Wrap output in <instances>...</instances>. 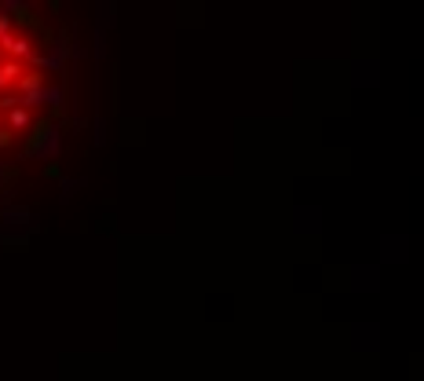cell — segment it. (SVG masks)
<instances>
[{"label": "cell", "mask_w": 424, "mask_h": 381, "mask_svg": "<svg viewBox=\"0 0 424 381\" xmlns=\"http://www.w3.org/2000/svg\"><path fill=\"white\" fill-rule=\"evenodd\" d=\"M19 73H22V62H15V59H4V62H0V92H4L8 85H15Z\"/></svg>", "instance_id": "cell-1"}, {"label": "cell", "mask_w": 424, "mask_h": 381, "mask_svg": "<svg viewBox=\"0 0 424 381\" xmlns=\"http://www.w3.org/2000/svg\"><path fill=\"white\" fill-rule=\"evenodd\" d=\"M8 125H11V129H30V125H33V114L26 110V107H15V110H11V118H8Z\"/></svg>", "instance_id": "cell-2"}]
</instances>
